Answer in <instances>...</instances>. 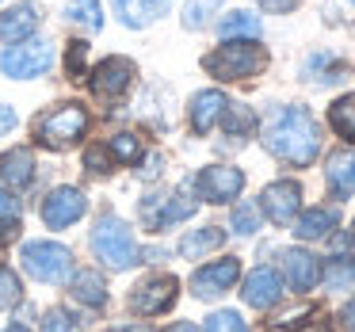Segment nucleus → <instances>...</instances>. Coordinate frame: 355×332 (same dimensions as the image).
<instances>
[{"instance_id": "19", "label": "nucleus", "mask_w": 355, "mask_h": 332, "mask_svg": "<svg viewBox=\"0 0 355 332\" xmlns=\"http://www.w3.org/2000/svg\"><path fill=\"white\" fill-rule=\"evenodd\" d=\"M0 180L8 187H27L35 180V157H31V149H24V146H16V149H8V153H0Z\"/></svg>"}, {"instance_id": "39", "label": "nucleus", "mask_w": 355, "mask_h": 332, "mask_svg": "<svg viewBox=\"0 0 355 332\" xmlns=\"http://www.w3.org/2000/svg\"><path fill=\"white\" fill-rule=\"evenodd\" d=\"M16 123H19V119H16V111H12V107H4V103H0V134L16 130Z\"/></svg>"}, {"instance_id": "11", "label": "nucleus", "mask_w": 355, "mask_h": 332, "mask_svg": "<svg viewBox=\"0 0 355 332\" xmlns=\"http://www.w3.org/2000/svg\"><path fill=\"white\" fill-rule=\"evenodd\" d=\"M141 214H146V222L153 229H168V225L195 214V202L184 199V195H153V199L141 202Z\"/></svg>"}, {"instance_id": "10", "label": "nucleus", "mask_w": 355, "mask_h": 332, "mask_svg": "<svg viewBox=\"0 0 355 332\" xmlns=\"http://www.w3.org/2000/svg\"><path fill=\"white\" fill-rule=\"evenodd\" d=\"M176 294H180V283H176L172 275H161V279H149V283H141L138 290H134L130 306H134V313L157 317V313H164V309H172Z\"/></svg>"}, {"instance_id": "30", "label": "nucleus", "mask_w": 355, "mask_h": 332, "mask_svg": "<svg viewBox=\"0 0 355 332\" xmlns=\"http://www.w3.org/2000/svg\"><path fill=\"white\" fill-rule=\"evenodd\" d=\"M107 149H111V157H119L123 164H138L141 161V141L134 138V134H115V138L107 141Z\"/></svg>"}, {"instance_id": "36", "label": "nucleus", "mask_w": 355, "mask_h": 332, "mask_svg": "<svg viewBox=\"0 0 355 332\" xmlns=\"http://www.w3.org/2000/svg\"><path fill=\"white\" fill-rule=\"evenodd\" d=\"M85 54H88V46L85 42H69V58H65V73H69V80H85Z\"/></svg>"}, {"instance_id": "41", "label": "nucleus", "mask_w": 355, "mask_h": 332, "mask_svg": "<svg viewBox=\"0 0 355 332\" xmlns=\"http://www.w3.org/2000/svg\"><path fill=\"white\" fill-rule=\"evenodd\" d=\"M168 332H199V329H195V324L191 321H180V324H172V329Z\"/></svg>"}, {"instance_id": "17", "label": "nucleus", "mask_w": 355, "mask_h": 332, "mask_svg": "<svg viewBox=\"0 0 355 332\" xmlns=\"http://www.w3.org/2000/svg\"><path fill=\"white\" fill-rule=\"evenodd\" d=\"M111 8H115L119 24H126L130 31H141V27H149L157 16H164L168 4H164V0H111Z\"/></svg>"}, {"instance_id": "4", "label": "nucleus", "mask_w": 355, "mask_h": 332, "mask_svg": "<svg viewBox=\"0 0 355 332\" xmlns=\"http://www.w3.org/2000/svg\"><path fill=\"white\" fill-rule=\"evenodd\" d=\"M92 252L100 256L107 268L126 271V268L138 263V241H134L130 225H126L123 218L107 214V218H100L96 229H92Z\"/></svg>"}, {"instance_id": "44", "label": "nucleus", "mask_w": 355, "mask_h": 332, "mask_svg": "<svg viewBox=\"0 0 355 332\" xmlns=\"http://www.w3.org/2000/svg\"><path fill=\"white\" fill-rule=\"evenodd\" d=\"M352 245H355V225H352Z\"/></svg>"}, {"instance_id": "12", "label": "nucleus", "mask_w": 355, "mask_h": 332, "mask_svg": "<svg viewBox=\"0 0 355 332\" xmlns=\"http://www.w3.org/2000/svg\"><path fill=\"white\" fill-rule=\"evenodd\" d=\"M302 207V187L294 180H279V184L263 187V214L275 225H286Z\"/></svg>"}, {"instance_id": "37", "label": "nucleus", "mask_w": 355, "mask_h": 332, "mask_svg": "<svg viewBox=\"0 0 355 332\" xmlns=\"http://www.w3.org/2000/svg\"><path fill=\"white\" fill-rule=\"evenodd\" d=\"M42 332H77V321L65 309H50L46 321H42Z\"/></svg>"}, {"instance_id": "40", "label": "nucleus", "mask_w": 355, "mask_h": 332, "mask_svg": "<svg viewBox=\"0 0 355 332\" xmlns=\"http://www.w3.org/2000/svg\"><path fill=\"white\" fill-rule=\"evenodd\" d=\"M340 321H344V329H347V332H355V302H347V306H344Z\"/></svg>"}, {"instance_id": "3", "label": "nucleus", "mask_w": 355, "mask_h": 332, "mask_svg": "<svg viewBox=\"0 0 355 332\" xmlns=\"http://www.w3.org/2000/svg\"><path fill=\"white\" fill-rule=\"evenodd\" d=\"M88 130V111L80 103H58L35 123V138L46 149H73Z\"/></svg>"}, {"instance_id": "45", "label": "nucleus", "mask_w": 355, "mask_h": 332, "mask_svg": "<svg viewBox=\"0 0 355 332\" xmlns=\"http://www.w3.org/2000/svg\"><path fill=\"white\" fill-rule=\"evenodd\" d=\"M352 4H355V0H352Z\"/></svg>"}, {"instance_id": "9", "label": "nucleus", "mask_w": 355, "mask_h": 332, "mask_svg": "<svg viewBox=\"0 0 355 332\" xmlns=\"http://www.w3.org/2000/svg\"><path fill=\"white\" fill-rule=\"evenodd\" d=\"M195 187H199V195L210 199V202H230V199L241 195L245 176H241V168H230V164H210V168L199 172Z\"/></svg>"}, {"instance_id": "18", "label": "nucleus", "mask_w": 355, "mask_h": 332, "mask_svg": "<svg viewBox=\"0 0 355 332\" xmlns=\"http://www.w3.org/2000/svg\"><path fill=\"white\" fill-rule=\"evenodd\" d=\"M283 271H286V283H291L294 290H313L317 279H321L317 260L309 252H302V248H286L283 252Z\"/></svg>"}, {"instance_id": "35", "label": "nucleus", "mask_w": 355, "mask_h": 332, "mask_svg": "<svg viewBox=\"0 0 355 332\" xmlns=\"http://www.w3.org/2000/svg\"><path fill=\"white\" fill-rule=\"evenodd\" d=\"M85 168H92V172H111L115 164H111V149H103V146H88L85 149Z\"/></svg>"}, {"instance_id": "42", "label": "nucleus", "mask_w": 355, "mask_h": 332, "mask_svg": "<svg viewBox=\"0 0 355 332\" xmlns=\"http://www.w3.org/2000/svg\"><path fill=\"white\" fill-rule=\"evenodd\" d=\"M4 332H27V329H19V324H12V329H4Z\"/></svg>"}, {"instance_id": "16", "label": "nucleus", "mask_w": 355, "mask_h": 332, "mask_svg": "<svg viewBox=\"0 0 355 332\" xmlns=\"http://www.w3.org/2000/svg\"><path fill=\"white\" fill-rule=\"evenodd\" d=\"M245 302L252 309H268V306H275L279 302V294H283V283H279V275L271 268H256L252 275L245 279Z\"/></svg>"}, {"instance_id": "6", "label": "nucleus", "mask_w": 355, "mask_h": 332, "mask_svg": "<svg viewBox=\"0 0 355 332\" xmlns=\"http://www.w3.org/2000/svg\"><path fill=\"white\" fill-rule=\"evenodd\" d=\"M54 65V46L46 39H24L0 54V69L12 80H35Z\"/></svg>"}, {"instance_id": "14", "label": "nucleus", "mask_w": 355, "mask_h": 332, "mask_svg": "<svg viewBox=\"0 0 355 332\" xmlns=\"http://www.w3.org/2000/svg\"><path fill=\"white\" fill-rule=\"evenodd\" d=\"M39 19V4H16V8L0 12V46H16V42L31 39Z\"/></svg>"}, {"instance_id": "26", "label": "nucleus", "mask_w": 355, "mask_h": 332, "mask_svg": "<svg viewBox=\"0 0 355 332\" xmlns=\"http://www.w3.org/2000/svg\"><path fill=\"white\" fill-rule=\"evenodd\" d=\"M65 19L77 27H88V31H100L103 27V12H100V0H69L65 4Z\"/></svg>"}, {"instance_id": "21", "label": "nucleus", "mask_w": 355, "mask_h": 332, "mask_svg": "<svg viewBox=\"0 0 355 332\" xmlns=\"http://www.w3.org/2000/svg\"><path fill=\"white\" fill-rule=\"evenodd\" d=\"M222 241H225V233L214 229V225H207V229H191L184 241H180V256H184V260H199V256L222 248Z\"/></svg>"}, {"instance_id": "20", "label": "nucleus", "mask_w": 355, "mask_h": 332, "mask_svg": "<svg viewBox=\"0 0 355 332\" xmlns=\"http://www.w3.org/2000/svg\"><path fill=\"white\" fill-rule=\"evenodd\" d=\"M324 176H329V187L336 199H347V195L355 191V153H332L329 157V168H324Z\"/></svg>"}, {"instance_id": "24", "label": "nucleus", "mask_w": 355, "mask_h": 332, "mask_svg": "<svg viewBox=\"0 0 355 332\" xmlns=\"http://www.w3.org/2000/svg\"><path fill=\"white\" fill-rule=\"evenodd\" d=\"M329 229H336V214L324 210V207L306 210V214L298 218V225H294V233H298L302 241H317V237H324Z\"/></svg>"}, {"instance_id": "8", "label": "nucleus", "mask_w": 355, "mask_h": 332, "mask_svg": "<svg viewBox=\"0 0 355 332\" xmlns=\"http://www.w3.org/2000/svg\"><path fill=\"white\" fill-rule=\"evenodd\" d=\"M85 210H88V199L77 187H58V191H50L46 199H42V222H46L50 229H65V225L80 222Z\"/></svg>"}, {"instance_id": "15", "label": "nucleus", "mask_w": 355, "mask_h": 332, "mask_svg": "<svg viewBox=\"0 0 355 332\" xmlns=\"http://www.w3.org/2000/svg\"><path fill=\"white\" fill-rule=\"evenodd\" d=\"M225 107H230V100H225L218 88H202V92L191 100V107H187V115H191V130L195 134H210L218 123H222Z\"/></svg>"}, {"instance_id": "13", "label": "nucleus", "mask_w": 355, "mask_h": 332, "mask_svg": "<svg viewBox=\"0 0 355 332\" xmlns=\"http://www.w3.org/2000/svg\"><path fill=\"white\" fill-rule=\"evenodd\" d=\"M241 275V263L233 260V256H225V260L210 263V268H199L191 279V290L199 294V298H214V294H225L233 283H237Z\"/></svg>"}, {"instance_id": "31", "label": "nucleus", "mask_w": 355, "mask_h": 332, "mask_svg": "<svg viewBox=\"0 0 355 332\" xmlns=\"http://www.w3.org/2000/svg\"><path fill=\"white\" fill-rule=\"evenodd\" d=\"M12 229H19V199L0 187V233H12Z\"/></svg>"}, {"instance_id": "1", "label": "nucleus", "mask_w": 355, "mask_h": 332, "mask_svg": "<svg viewBox=\"0 0 355 332\" xmlns=\"http://www.w3.org/2000/svg\"><path fill=\"white\" fill-rule=\"evenodd\" d=\"M263 149L294 168H306L321 149V130L306 107H275L263 123Z\"/></svg>"}, {"instance_id": "33", "label": "nucleus", "mask_w": 355, "mask_h": 332, "mask_svg": "<svg viewBox=\"0 0 355 332\" xmlns=\"http://www.w3.org/2000/svg\"><path fill=\"white\" fill-rule=\"evenodd\" d=\"M233 229L245 233V237H248V233H256V229H260V210H256L252 202H241V207L233 210Z\"/></svg>"}, {"instance_id": "43", "label": "nucleus", "mask_w": 355, "mask_h": 332, "mask_svg": "<svg viewBox=\"0 0 355 332\" xmlns=\"http://www.w3.org/2000/svg\"><path fill=\"white\" fill-rule=\"evenodd\" d=\"M126 332H149V329H126Z\"/></svg>"}, {"instance_id": "32", "label": "nucleus", "mask_w": 355, "mask_h": 332, "mask_svg": "<svg viewBox=\"0 0 355 332\" xmlns=\"http://www.w3.org/2000/svg\"><path fill=\"white\" fill-rule=\"evenodd\" d=\"M207 332H248V324L241 321V313H233V309H222V313H210Z\"/></svg>"}, {"instance_id": "25", "label": "nucleus", "mask_w": 355, "mask_h": 332, "mask_svg": "<svg viewBox=\"0 0 355 332\" xmlns=\"http://www.w3.org/2000/svg\"><path fill=\"white\" fill-rule=\"evenodd\" d=\"M329 126L340 134V138L355 141V92L340 96V100L329 107Z\"/></svg>"}, {"instance_id": "34", "label": "nucleus", "mask_w": 355, "mask_h": 332, "mask_svg": "<svg viewBox=\"0 0 355 332\" xmlns=\"http://www.w3.org/2000/svg\"><path fill=\"white\" fill-rule=\"evenodd\" d=\"M19 294H24V290H19V279L12 275V271H4V268H0V309L16 306V302H19Z\"/></svg>"}, {"instance_id": "2", "label": "nucleus", "mask_w": 355, "mask_h": 332, "mask_svg": "<svg viewBox=\"0 0 355 332\" xmlns=\"http://www.w3.org/2000/svg\"><path fill=\"white\" fill-rule=\"evenodd\" d=\"M202 69L218 80H248L260 77L268 69V50L256 39H241V42H225V46L210 50L202 58Z\"/></svg>"}, {"instance_id": "7", "label": "nucleus", "mask_w": 355, "mask_h": 332, "mask_svg": "<svg viewBox=\"0 0 355 332\" xmlns=\"http://www.w3.org/2000/svg\"><path fill=\"white\" fill-rule=\"evenodd\" d=\"M130 80H134V62H130V58H119V54L103 58V62L96 65L92 73H88V85H92V92L103 96V100H115V96H123L126 88H130Z\"/></svg>"}, {"instance_id": "29", "label": "nucleus", "mask_w": 355, "mask_h": 332, "mask_svg": "<svg viewBox=\"0 0 355 332\" xmlns=\"http://www.w3.org/2000/svg\"><path fill=\"white\" fill-rule=\"evenodd\" d=\"M222 126H225V134H233V138H237V134H248L256 126V115L248 107H241V103H230V107H225V115H222Z\"/></svg>"}, {"instance_id": "5", "label": "nucleus", "mask_w": 355, "mask_h": 332, "mask_svg": "<svg viewBox=\"0 0 355 332\" xmlns=\"http://www.w3.org/2000/svg\"><path fill=\"white\" fill-rule=\"evenodd\" d=\"M24 268L31 279L46 286H62L73 271V256L69 248L54 245V241H27L24 245Z\"/></svg>"}, {"instance_id": "27", "label": "nucleus", "mask_w": 355, "mask_h": 332, "mask_svg": "<svg viewBox=\"0 0 355 332\" xmlns=\"http://www.w3.org/2000/svg\"><path fill=\"white\" fill-rule=\"evenodd\" d=\"M222 4L225 0H187L184 12H180V24H184L187 31H202V27L210 24V16H214Z\"/></svg>"}, {"instance_id": "28", "label": "nucleus", "mask_w": 355, "mask_h": 332, "mask_svg": "<svg viewBox=\"0 0 355 332\" xmlns=\"http://www.w3.org/2000/svg\"><path fill=\"white\" fill-rule=\"evenodd\" d=\"M324 283H329V290H355V260H347V256L329 260Z\"/></svg>"}, {"instance_id": "22", "label": "nucleus", "mask_w": 355, "mask_h": 332, "mask_svg": "<svg viewBox=\"0 0 355 332\" xmlns=\"http://www.w3.org/2000/svg\"><path fill=\"white\" fill-rule=\"evenodd\" d=\"M218 35H222L225 42H233V39H260V16H252V12H230V16L218 24Z\"/></svg>"}, {"instance_id": "23", "label": "nucleus", "mask_w": 355, "mask_h": 332, "mask_svg": "<svg viewBox=\"0 0 355 332\" xmlns=\"http://www.w3.org/2000/svg\"><path fill=\"white\" fill-rule=\"evenodd\" d=\"M73 298L85 302V306H103L107 302V286H103L100 271H77L73 275Z\"/></svg>"}, {"instance_id": "38", "label": "nucleus", "mask_w": 355, "mask_h": 332, "mask_svg": "<svg viewBox=\"0 0 355 332\" xmlns=\"http://www.w3.org/2000/svg\"><path fill=\"white\" fill-rule=\"evenodd\" d=\"M256 4H260V8H268V12H279V16H283V12H294L302 4V0H256Z\"/></svg>"}]
</instances>
